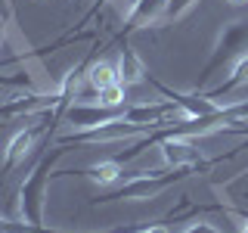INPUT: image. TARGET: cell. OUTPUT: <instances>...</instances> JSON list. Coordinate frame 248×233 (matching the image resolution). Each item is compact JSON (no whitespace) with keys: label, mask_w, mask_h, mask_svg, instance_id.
I'll list each match as a JSON object with an SVG mask.
<instances>
[{"label":"cell","mask_w":248,"mask_h":233,"mask_svg":"<svg viewBox=\"0 0 248 233\" xmlns=\"http://www.w3.org/2000/svg\"><path fill=\"white\" fill-rule=\"evenodd\" d=\"M84 81H87L90 90H108L115 84H121L118 78V66L112 59H93L87 68H84Z\"/></svg>","instance_id":"6"},{"label":"cell","mask_w":248,"mask_h":233,"mask_svg":"<svg viewBox=\"0 0 248 233\" xmlns=\"http://www.w3.org/2000/svg\"><path fill=\"white\" fill-rule=\"evenodd\" d=\"M177 177H183V171H170V168H155V171H134L127 181H118L108 199H121V202H143V199H155L174 186Z\"/></svg>","instance_id":"2"},{"label":"cell","mask_w":248,"mask_h":233,"mask_svg":"<svg viewBox=\"0 0 248 233\" xmlns=\"http://www.w3.org/2000/svg\"><path fill=\"white\" fill-rule=\"evenodd\" d=\"M155 152H158L161 168H170V171H189V168L202 165L199 140L186 137V134H170L168 131V137H161L155 143Z\"/></svg>","instance_id":"3"},{"label":"cell","mask_w":248,"mask_h":233,"mask_svg":"<svg viewBox=\"0 0 248 233\" xmlns=\"http://www.w3.org/2000/svg\"><path fill=\"white\" fill-rule=\"evenodd\" d=\"M81 174L87 177V181L99 183V186H115L124 174H127V165H124V159H103V162L87 165Z\"/></svg>","instance_id":"5"},{"label":"cell","mask_w":248,"mask_h":233,"mask_svg":"<svg viewBox=\"0 0 248 233\" xmlns=\"http://www.w3.org/2000/svg\"><path fill=\"white\" fill-rule=\"evenodd\" d=\"M118 78H121V84L124 87H137V84H143L146 78V66H143V59L137 56L130 47H124V50H118Z\"/></svg>","instance_id":"7"},{"label":"cell","mask_w":248,"mask_h":233,"mask_svg":"<svg viewBox=\"0 0 248 233\" xmlns=\"http://www.w3.org/2000/svg\"><path fill=\"white\" fill-rule=\"evenodd\" d=\"M230 6H242V3H248V0H227Z\"/></svg>","instance_id":"9"},{"label":"cell","mask_w":248,"mask_h":233,"mask_svg":"<svg viewBox=\"0 0 248 233\" xmlns=\"http://www.w3.org/2000/svg\"><path fill=\"white\" fill-rule=\"evenodd\" d=\"M41 134H44V124H25L22 131H16L10 137V143L3 146V171L6 174H10L19 162H25V155H31V150H34V143H37Z\"/></svg>","instance_id":"4"},{"label":"cell","mask_w":248,"mask_h":233,"mask_svg":"<svg viewBox=\"0 0 248 233\" xmlns=\"http://www.w3.org/2000/svg\"><path fill=\"white\" fill-rule=\"evenodd\" d=\"M65 150H56L53 155H44L31 174L22 181L19 193H16V202H13V221L25 224V227H41V212H44V186H46V174H50L53 162Z\"/></svg>","instance_id":"1"},{"label":"cell","mask_w":248,"mask_h":233,"mask_svg":"<svg viewBox=\"0 0 248 233\" xmlns=\"http://www.w3.org/2000/svg\"><path fill=\"white\" fill-rule=\"evenodd\" d=\"M199 0H168V10H165V19H161V25H174V22H180L189 10H196Z\"/></svg>","instance_id":"8"}]
</instances>
